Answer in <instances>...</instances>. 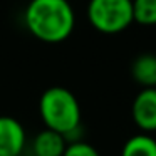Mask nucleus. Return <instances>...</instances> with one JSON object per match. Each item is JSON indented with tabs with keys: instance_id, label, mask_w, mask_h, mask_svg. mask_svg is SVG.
Masks as SVG:
<instances>
[{
	"instance_id": "obj_1",
	"label": "nucleus",
	"mask_w": 156,
	"mask_h": 156,
	"mask_svg": "<svg viewBox=\"0 0 156 156\" xmlns=\"http://www.w3.org/2000/svg\"><path fill=\"white\" fill-rule=\"evenodd\" d=\"M24 19L29 32L47 44L66 41L76 25V15L69 0H30Z\"/></svg>"
},
{
	"instance_id": "obj_2",
	"label": "nucleus",
	"mask_w": 156,
	"mask_h": 156,
	"mask_svg": "<svg viewBox=\"0 0 156 156\" xmlns=\"http://www.w3.org/2000/svg\"><path fill=\"white\" fill-rule=\"evenodd\" d=\"M39 112L45 128L71 138L81 129V106L69 89L54 86L44 91L39 101Z\"/></svg>"
},
{
	"instance_id": "obj_3",
	"label": "nucleus",
	"mask_w": 156,
	"mask_h": 156,
	"mask_svg": "<svg viewBox=\"0 0 156 156\" xmlns=\"http://www.w3.org/2000/svg\"><path fill=\"white\" fill-rule=\"evenodd\" d=\"M87 20L101 34H119L134 22L133 0H89Z\"/></svg>"
},
{
	"instance_id": "obj_4",
	"label": "nucleus",
	"mask_w": 156,
	"mask_h": 156,
	"mask_svg": "<svg viewBox=\"0 0 156 156\" xmlns=\"http://www.w3.org/2000/svg\"><path fill=\"white\" fill-rule=\"evenodd\" d=\"M131 116L141 133L156 131V87H143L131 106Z\"/></svg>"
},
{
	"instance_id": "obj_5",
	"label": "nucleus",
	"mask_w": 156,
	"mask_h": 156,
	"mask_svg": "<svg viewBox=\"0 0 156 156\" xmlns=\"http://www.w3.org/2000/svg\"><path fill=\"white\" fill-rule=\"evenodd\" d=\"M25 148V129L12 116H0V156L22 154Z\"/></svg>"
},
{
	"instance_id": "obj_6",
	"label": "nucleus",
	"mask_w": 156,
	"mask_h": 156,
	"mask_svg": "<svg viewBox=\"0 0 156 156\" xmlns=\"http://www.w3.org/2000/svg\"><path fill=\"white\" fill-rule=\"evenodd\" d=\"M67 148V138L57 131L45 128L32 141L34 156H62Z\"/></svg>"
},
{
	"instance_id": "obj_7",
	"label": "nucleus",
	"mask_w": 156,
	"mask_h": 156,
	"mask_svg": "<svg viewBox=\"0 0 156 156\" xmlns=\"http://www.w3.org/2000/svg\"><path fill=\"white\" fill-rule=\"evenodd\" d=\"M131 77L141 87H156V54H139L131 64Z\"/></svg>"
},
{
	"instance_id": "obj_8",
	"label": "nucleus",
	"mask_w": 156,
	"mask_h": 156,
	"mask_svg": "<svg viewBox=\"0 0 156 156\" xmlns=\"http://www.w3.org/2000/svg\"><path fill=\"white\" fill-rule=\"evenodd\" d=\"M121 156H156V139L148 133L131 136L122 146Z\"/></svg>"
},
{
	"instance_id": "obj_9",
	"label": "nucleus",
	"mask_w": 156,
	"mask_h": 156,
	"mask_svg": "<svg viewBox=\"0 0 156 156\" xmlns=\"http://www.w3.org/2000/svg\"><path fill=\"white\" fill-rule=\"evenodd\" d=\"M133 15L141 25H156V0H133Z\"/></svg>"
},
{
	"instance_id": "obj_10",
	"label": "nucleus",
	"mask_w": 156,
	"mask_h": 156,
	"mask_svg": "<svg viewBox=\"0 0 156 156\" xmlns=\"http://www.w3.org/2000/svg\"><path fill=\"white\" fill-rule=\"evenodd\" d=\"M62 156H101V154L92 144L77 139V141L67 143V148H66Z\"/></svg>"
},
{
	"instance_id": "obj_11",
	"label": "nucleus",
	"mask_w": 156,
	"mask_h": 156,
	"mask_svg": "<svg viewBox=\"0 0 156 156\" xmlns=\"http://www.w3.org/2000/svg\"><path fill=\"white\" fill-rule=\"evenodd\" d=\"M17 156H22V154H17Z\"/></svg>"
}]
</instances>
